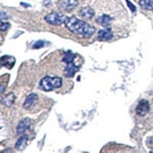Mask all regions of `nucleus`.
I'll use <instances>...</instances> for the list:
<instances>
[{
	"label": "nucleus",
	"instance_id": "nucleus-1",
	"mask_svg": "<svg viewBox=\"0 0 153 153\" xmlns=\"http://www.w3.org/2000/svg\"><path fill=\"white\" fill-rule=\"evenodd\" d=\"M65 25L71 32L83 38H90L95 33V28L75 16H66Z\"/></svg>",
	"mask_w": 153,
	"mask_h": 153
},
{
	"label": "nucleus",
	"instance_id": "nucleus-2",
	"mask_svg": "<svg viewBox=\"0 0 153 153\" xmlns=\"http://www.w3.org/2000/svg\"><path fill=\"white\" fill-rule=\"evenodd\" d=\"M61 84H62V80L59 76H45L41 80V87L43 90L47 91H52L54 89H57L61 87Z\"/></svg>",
	"mask_w": 153,
	"mask_h": 153
},
{
	"label": "nucleus",
	"instance_id": "nucleus-3",
	"mask_svg": "<svg viewBox=\"0 0 153 153\" xmlns=\"http://www.w3.org/2000/svg\"><path fill=\"white\" fill-rule=\"evenodd\" d=\"M45 21L48 24L53 25V26H59L61 24H65V16L62 13H59V12H51V13L45 16Z\"/></svg>",
	"mask_w": 153,
	"mask_h": 153
},
{
	"label": "nucleus",
	"instance_id": "nucleus-4",
	"mask_svg": "<svg viewBox=\"0 0 153 153\" xmlns=\"http://www.w3.org/2000/svg\"><path fill=\"white\" fill-rule=\"evenodd\" d=\"M58 6L61 10L71 11L78 6V0H59Z\"/></svg>",
	"mask_w": 153,
	"mask_h": 153
},
{
	"label": "nucleus",
	"instance_id": "nucleus-5",
	"mask_svg": "<svg viewBox=\"0 0 153 153\" xmlns=\"http://www.w3.org/2000/svg\"><path fill=\"white\" fill-rule=\"evenodd\" d=\"M149 111V102L147 100H141L136 108V113L139 117H145Z\"/></svg>",
	"mask_w": 153,
	"mask_h": 153
},
{
	"label": "nucleus",
	"instance_id": "nucleus-6",
	"mask_svg": "<svg viewBox=\"0 0 153 153\" xmlns=\"http://www.w3.org/2000/svg\"><path fill=\"white\" fill-rule=\"evenodd\" d=\"M111 38H112V32L108 27L101 30L99 33H98V40L99 41H108Z\"/></svg>",
	"mask_w": 153,
	"mask_h": 153
},
{
	"label": "nucleus",
	"instance_id": "nucleus-7",
	"mask_svg": "<svg viewBox=\"0 0 153 153\" xmlns=\"http://www.w3.org/2000/svg\"><path fill=\"white\" fill-rule=\"evenodd\" d=\"M66 68L65 70V76H68V78H73L74 76L76 75V73L79 71V66H76L75 63L73 62H70V63H66Z\"/></svg>",
	"mask_w": 153,
	"mask_h": 153
},
{
	"label": "nucleus",
	"instance_id": "nucleus-8",
	"mask_svg": "<svg viewBox=\"0 0 153 153\" xmlns=\"http://www.w3.org/2000/svg\"><path fill=\"white\" fill-rule=\"evenodd\" d=\"M30 124H31V120L29 118H24L19 122V124L18 125V128H16V133L19 135L24 134L27 130L30 128Z\"/></svg>",
	"mask_w": 153,
	"mask_h": 153
},
{
	"label": "nucleus",
	"instance_id": "nucleus-9",
	"mask_svg": "<svg viewBox=\"0 0 153 153\" xmlns=\"http://www.w3.org/2000/svg\"><path fill=\"white\" fill-rule=\"evenodd\" d=\"M37 100H38V96H37L36 94H34V93L30 94L28 97L26 98V100H25L24 108H26V109H28V108H31L32 106H34V105L36 104Z\"/></svg>",
	"mask_w": 153,
	"mask_h": 153
},
{
	"label": "nucleus",
	"instance_id": "nucleus-10",
	"mask_svg": "<svg viewBox=\"0 0 153 153\" xmlns=\"http://www.w3.org/2000/svg\"><path fill=\"white\" fill-rule=\"evenodd\" d=\"M16 63V58L12 57V56H9V55H5V56H2L1 57V65L2 66H5L7 68H12V66L14 65Z\"/></svg>",
	"mask_w": 153,
	"mask_h": 153
},
{
	"label": "nucleus",
	"instance_id": "nucleus-11",
	"mask_svg": "<svg viewBox=\"0 0 153 153\" xmlns=\"http://www.w3.org/2000/svg\"><path fill=\"white\" fill-rule=\"evenodd\" d=\"M80 16L84 19H91L95 16V12L91 7H84V8H82L80 10Z\"/></svg>",
	"mask_w": 153,
	"mask_h": 153
},
{
	"label": "nucleus",
	"instance_id": "nucleus-12",
	"mask_svg": "<svg viewBox=\"0 0 153 153\" xmlns=\"http://www.w3.org/2000/svg\"><path fill=\"white\" fill-rule=\"evenodd\" d=\"M27 144H28V137H27V136H22L16 143V149L23 150L26 148Z\"/></svg>",
	"mask_w": 153,
	"mask_h": 153
},
{
	"label": "nucleus",
	"instance_id": "nucleus-13",
	"mask_svg": "<svg viewBox=\"0 0 153 153\" xmlns=\"http://www.w3.org/2000/svg\"><path fill=\"white\" fill-rule=\"evenodd\" d=\"M110 21H111V18L108 16H106V14H103V16H101L100 18L97 19L98 24L101 25V26H103V27H105V28L109 26Z\"/></svg>",
	"mask_w": 153,
	"mask_h": 153
},
{
	"label": "nucleus",
	"instance_id": "nucleus-14",
	"mask_svg": "<svg viewBox=\"0 0 153 153\" xmlns=\"http://www.w3.org/2000/svg\"><path fill=\"white\" fill-rule=\"evenodd\" d=\"M140 6L146 10H153V0H140Z\"/></svg>",
	"mask_w": 153,
	"mask_h": 153
},
{
	"label": "nucleus",
	"instance_id": "nucleus-15",
	"mask_svg": "<svg viewBox=\"0 0 153 153\" xmlns=\"http://www.w3.org/2000/svg\"><path fill=\"white\" fill-rule=\"evenodd\" d=\"M75 57H76V55L71 52V51H66V52L63 54L62 61H63V62H65V63L73 62V61L75 60Z\"/></svg>",
	"mask_w": 153,
	"mask_h": 153
},
{
	"label": "nucleus",
	"instance_id": "nucleus-16",
	"mask_svg": "<svg viewBox=\"0 0 153 153\" xmlns=\"http://www.w3.org/2000/svg\"><path fill=\"white\" fill-rule=\"evenodd\" d=\"M14 95L12 94V93H10V94H8L7 96H5L4 97L3 101H2V103H3L4 105L6 106V107H10V106L12 105V103L14 102Z\"/></svg>",
	"mask_w": 153,
	"mask_h": 153
},
{
	"label": "nucleus",
	"instance_id": "nucleus-17",
	"mask_svg": "<svg viewBox=\"0 0 153 153\" xmlns=\"http://www.w3.org/2000/svg\"><path fill=\"white\" fill-rule=\"evenodd\" d=\"M43 46H44V42L43 41H38L33 45V49H39V48H42Z\"/></svg>",
	"mask_w": 153,
	"mask_h": 153
},
{
	"label": "nucleus",
	"instance_id": "nucleus-18",
	"mask_svg": "<svg viewBox=\"0 0 153 153\" xmlns=\"http://www.w3.org/2000/svg\"><path fill=\"white\" fill-rule=\"evenodd\" d=\"M126 2H127V5L129 6V8L131 9V11L135 12L136 11V6L134 5V4H133L132 2L130 1V0H126Z\"/></svg>",
	"mask_w": 153,
	"mask_h": 153
},
{
	"label": "nucleus",
	"instance_id": "nucleus-19",
	"mask_svg": "<svg viewBox=\"0 0 153 153\" xmlns=\"http://www.w3.org/2000/svg\"><path fill=\"white\" fill-rule=\"evenodd\" d=\"M9 27H10V25H9L8 23H3V22H2V23H1V28H0V29H1L2 32H3V31H6Z\"/></svg>",
	"mask_w": 153,
	"mask_h": 153
},
{
	"label": "nucleus",
	"instance_id": "nucleus-20",
	"mask_svg": "<svg viewBox=\"0 0 153 153\" xmlns=\"http://www.w3.org/2000/svg\"><path fill=\"white\" fill-rule=\"evenodd\" d=\"M151 152H152V153H153V151H151Z\"/></svg>",
	"mask_w": 153,
	"mask_h": 153
}]
</instances>
